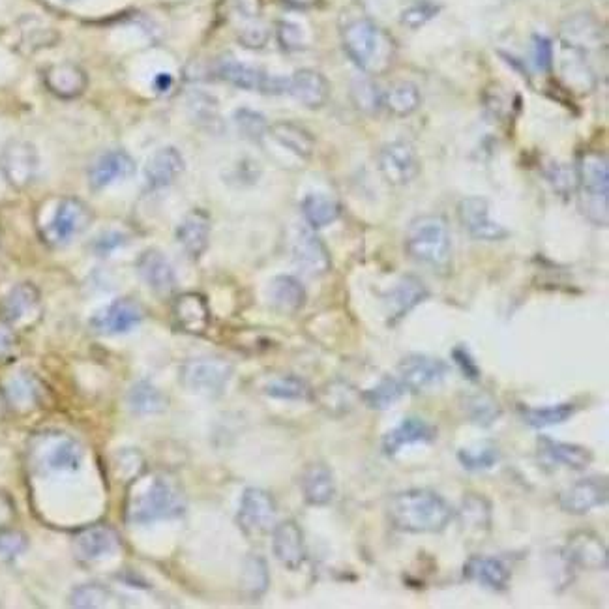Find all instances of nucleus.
Listing matches in <instances>:
<instances>
[{"label": "nucleus", "instance_id": "nucleus-1", "mask_svg": "<svg viewBox=\"0 0 609 609\" xmlns=\"http://www.w3.org/2000/svg\"><path fill=\"white\" fill-rule=\"evenodd\" d=\"M186 510V499L179 484L164 473H147L132 480L126 497L124 518L134 525L179 518Z\"/></svg>", "mask_w": 609, "mask_h": 609}, {"label": "nucleus", "instance_id": "nucleus-2", "mask_svg": "<svg viewBox=\"0 0 609 609\" xmlns=\"http://www.w3.org/2000/svg\"><path fill=\"white\" fill-rule=\"evenodd\" d=\"M388 520L402 533L439 535L454 520V508L437 491L413 488L390 499Z\"/></svg>", "mask_w": 609, "mask_h": 609}, {"label": "nucleus", "instance_id": "nucleus-3", "mask_svg": "<svg viewBox=\"0 0 609 609\" xmlns=\"http://www.w3.org/2000/svg\"><path fill=\"white\" fill-rule=\"evenodd\" d=\"M343 51L366 74L381 75L392 66L396 47L392 38L368 15L347 17L340 29Z\"/></svg>", "mask_w": 609, "mask_h": 609}, {"label": "nucleus", "instance_id": "nucleus-4", "mask_svg": "<svg viewBox=\"0 0 609 609\" xmlns=\"http://www.w3.org/2000/svg\"><path fill=\"white\" fill-rule=\"evenodd\" d=\"M581 212L589 222L606 227L609 214V162L598 150H585L576 165Z\"/></svg>", "mask_w": 609, "mask_h": 609}, {"label": "nucleus", "instance_id": "nucleus-5", "mask_svg": "<svg viewBox=\"0 0 609 609\" xmlns=\"http://www.w3.org/2000/svg\"><path fill=\"white\" fill-rule=\"evenodd\" d=\"M407 255L433 270H446L452 261V240L443 218L420 216L411 222L405 233Z\"/></svg>", "mask_w": 609, "mask_h": 609}, {"label": "nucleus", "instance_id": "nucleus-6", "mask_svg": "<svg viewBox=\"0 0 609 609\" xmlns=\"http://www.w3.org/2000/svg\"><path fill=\"white\" fill-rule=\"evenodd\" d=\"M233 377L231 362L218 357L194 358L182 368V383L195 394L216 398Z\"/></svg>", "mask_w": 609, "mask_h": 609}, {"label": "nucleus", "instance_id": "nucleus-7", "mask_svg": "<svg viewBox=\"0 0 609 609\" xmlns=\"http://www.w3.org/2000/svg\"><path fill=\"white\" fill-rule=\"evenodd\" d=\"M90 223V210L79 199L68 197L62 199L51 220L42 227V238L51 248L66 246L74 240L81 231H85Z\"/></svg>", "mask_w": 609, "mask_h": 609}, {"label": "nucleus", "instance_id": "nucleus-8", "mask_svg": "<svg viewBox=\"0 0 609 609\" xmlns=\"http://www.w3.org/2000/svg\"><path fill=\"white\" fill-rule=\"evenodd\" d=\"M32 454L44 471H77L83 461L81 445L62 433H42Z\"/></svg>", "mask_w": 609, "mask_h": 609}, {"label": "nucleus", "instance_id": "nucleus-9", "mask_svg": "<svg viewBox=\"0 0 609 609\" xmlns=\"http://www.w3.org/2000/svg\"><path fill=\"white\" fill-rule=\"evenodd\" d=\"M276 514L278 506L268 491L248 488L238 506V527L246 536L265 535L276 525Z\"/></svg>", "mask_w": 609, "mask_h": 609}, {"label": "nucleus", "instance_id": "nucleus-10", "mask_svg": "<svg viewBox=\"0 0 609 609\" xmlns=\"http://www.w3.org/2000/svg\"><path fill=\"white\" fill-rule=\"evenodd\" d=\"M420 158L407 141H392L379 150V171L392 186H407L420 175Z\"/></svg>", "mask_w": 609, "mask_h": 609}, {"label": "nucleus", "instance_id": "nucleus-11", "mask_svg": "<svg viewBox=\"0 0 609 609\" xmlns=\"http://www.w3.org/2000/svg\"><path fill=\"white\" fill-rule=\"evenodd\" d=\"M38 165V152L29 141L14 139L0 152V169L6 180L17 190L32 184L38 175Z\"/></svg>", "mask_w": 609, "mask_h": 609}, {"label": "nucleus", "instance_id": "nucleus-12", "mask_svg": "<svg viewBox=\"0 0 609 609\" xmlns=\"http://www.w3.org/2000/svg\"><path fill=\"white\" fill-rule=\"evenodd\" d=\"M563 555L566 561L574 568L591 570V572H604L608 570V546L602 536L593 531H576L568 536Z\"/></svg>", "mask_w": 609, "mask_h": 609}, {"label": "nucleus", "instance_id": "nucleus-13", "mask_svg": "<svg viewBox=\"0 0 609 609\" xmlns=\"http://www.w3.org/2000/svg\"><path fill=\"white\" fill-rule=\"evenodd\" d=\"M216 74L237 89L267 92V94H278L287 90V79L272 77L267 72L238 60H222L216 68Z\"/></svg>", "mask_w": 609, "mask_h": 609}, {"label": "nucleus", "instance_id": "nucleus-14", "mask_svg": "<svg viewBox=\"0 0 609 609\" xmlns=\"http://www.w3.org/2000/svg\"><path fill=\"white\" fill-rule=\"evenodd\" d=\"M458 218L461 225L467 229V233L476 240L486 242H497L505 240L510 231L505 225H501L490 218V205L484 197H465L458 205Z\"/></svg>", "mask_w": 609, "mask_h": 609}, {"label": "nucleus", "instance_id": "nucleus-15", "mask_svg": "<svg viewBox=\"0 0 609 609\" xmlns=\"http://www.w3.org/2000/svg\"><path fill=\"white\" fill-rule=\"evenodd\" d=\"M450 372L445 360L428 355H409L398 366L400 381L407 392H424L426 388L439 385Z\"/></svg>", "mask_w": 609, "mask_h": 609}, {"label": "nucleus", "instance_id": "nucleus-16", "mask_svg": "<svg viewBox=\"0 0 609 609\" xmlns=\"http://www.w3.org/2000/svg\"><path fill=\"white\" fill-rule=\"evenodd\" d=\"M608 480L602 476H589L574 482L559 495V506L566 514L585 516L591 510L608 503Z\"/></svg>", "mask_w": 609, "mask_h": 609}, {"label": "nucleus", "instance_id": "nucleus-17", "mask_svg": "<svg viewBox=\"0 0 609 609\" xmlns=\"http://www.w3.org/2000/svg\"><path fill=\"white\" fill-rule=\"evenodd\" d=\"M143 315V308L134 298H119L107 304L100 312L94 313L90 319V327L104 336L126 334L143 321Z\"/></svg>", "mask_w": 609, "mask_h": 609}, {"label": "nucleus", "instance_id": "nucleus-18", "mask_svg": "<svg viewBox=\"0 0 609 609\" xmlns=\"http://www.w3.org/2000/svg\"><path fill=\"white\" fill-rule=\"evenodd\" d=\"M561 40L570 51L585 57L604 47V30L593 15H572L561 29Z\"/></svg>", "mask_w": 609, "mask_h": 609}, {"label": "nucleus", "instance_id": "nucleus-19", "mask_svg": "<svg viewBox=\"0 0 609 609\" xmlns=\"http://www.w3.org/2000/svg\"><path fill=\"white\" fill-rule=\"evenodd\" d=\"M272 551L287 570L295 572L306 563V542L297 521L285 520L272 527Z\"/></svg>", "mask_w": 609, "mask_h": 609}, {"label": "nucleus", "instance_id": "nucleus-20", "mask_svg": "<svg viewBox=\"0 0 609 609\" xmlns=\"http://www.w3.org/2000/svg\"><path fill=\"white\" fill-rule=\"evenodd\" d=\"M119 535L107 525H90L74 536L75 557L81 563H96L119 550Z\"/></svg>", "mask_w": 609, "mask_h": 609}, {"label": "nucleus", "instance_id": "nucleus-21", "mask_svg": "<svg viewBox=\"0 0 609 609\" xmlns=\"http://www.w3.org/2000/svg\"><path fill=\"white\" fill-rule=\"evenodd\" d=\"M437 439V430L424 418L407 416L383 437L381 448L388 458H394L405 446L430 445Z\"/></svg>", "mask_w": 609, "mask_h": 609}, {"label": "nucleus", "instance_id": "nucleus-22", "mask_svg": "<svg viewBox=\"0 0 609 609\" xmlns=\"http://www.w3.org/2000/svg\"><path fill=\"white\" fill-rule=\"evenodd\" d=\"M293 259L304 274L313 276V278L327 274L332 267L327 246L310 229L298 231L295 242H293Z\"/></svg>", "mask_w": 609, "mask_h": 609}, {"label": "nucleus", "instance_id": "nucleus-23", "mask_svg": "<svg viewBox=\"0 0 609 609\" xmlns=\"http://www.w3.org/2000/svg\"><path fill=\"white\" fill-rule=\"evenodd\" d=\"M463 578L478 583L480 587L490 589L493 593H505L512 576L501 559L473 555L463 565Z\"/></svg>", "mask_w": 609, "mask_h": 609}, {"label": "nucleus", "instance_id": "nucleus-24", "mask_svg": "<svg viewBox=\"0 0 609 609\" xmlns=\"http://www.w3.org/2000/svg\"><path fill=\"white\" fill-rule=\"evenodd\" d=\"M135 162L124 150H109L90 165L89 182L94 190H104L109 184L132 177Z\"/></svg>", "mask_w": 609, "mask_h": 609}, {"label": "nucleus", "instance_id": "nucleus-25", "mask_svg": "<svg viewBox=\"0 0 609 609\" xmlns=\"http://www.w3.org/2000/svg\"><path fill=\"white\" fill-rule=\"evenodd\" d=\"M538 452L544 460L563 465L572 471H585L595 461L593 450H589L587 446L557 441L548 435L538 437Z\"/></svg>", "mask_w": 609, "mask_h": 609}, {"label": "nucleus", "instance_id": "nucleus-26", "mask_svg": "<svg viewBox=\"0 0 609 609\" xmlns=\"http://www.w3.org/2000/svg\"><path fill=\"white\" fill-rule=\"evenodd\" d=\"M173 317L175 325L186 332L201 336L210 327V308L207 298L199 293H184L173 304Z\"/></svg>", "mask_w": 609, "mask_h": 609}, {"label": "nucleus", "instance_id": "nucleus-27", "mask_svg": "<svg viewBox=\"0 0 609 609\" xmlns=\"http://www.w3.org/2000/svg\"><path fill=\"white\" fill-rule=\"evenodd\" d=\"M287 92L308 109H319L330 98L327 77L315 70H298L287 79Z\"/></svg>", "mask_w": 609, "mask_h": 609}, {"label": "nucleus", "instance_id": "nucleus-28", "mask_svg": "<svg viewBox=\"0 0 609 609\" xmlns=\"http://www.w3.org/2000/svg\"><path fill=\"white\" fill-rule=\"evenodd\" d=\"M137 272H139L141 280L158 295L173 293V289L177 285L175 270L164 253L158 252V250H147V252L141 253V257L137 261Z\"/></svg>", "mask_w": 609, "mask_h": 609}, {"label": "nucleus", "instance_id": "nucleus-29", "mask_svg": "<svg viewBox=\"0 0 609 609\" xmlns=\"http://www.w3.org/2000/svg\"><path fill=\"white\" fill-rule=\"evenodd\" d=\"M428 297H430V291L424 283L415 276H403L402 280L396 283L388 293V308H390L388 323L396 325L407 313L413 312L416 306L422 304Z\"/></svg>", "mask_w": 609, "mask_h": 609}, {"label": "nucleus", "instance_id": "nucleus-30", "mask_svg": "<svg viewBox=\"0 0 609 609\" xmlns=\"http://www.w3.org/2000/svg\"><path fill=\"white\" fill-rule=\"evenodd\" d=\"M300 490L306 505L327 506L334 501L336 480L325 463H312L300 476Z\"/></svg>", "mask_w": 609, "mask_h": 609}, {"label": "nucleus", "instance_id": "nucleus-31", "mask_svg": "<svg viewBox=\"0 0 609 609\" xmlns=\"http://www.w3.org/2000/svg\"><path fill=\"white\" fill-rule=\"evenodd\" d=\"M45 87L60 100H74L87 89V74L72 62L49 66L44 74Z\"/></svg>", "mask_w": 609, "mask_h": 609}, {"label": "nucleus", "instance_id": "nucleus-32", "mask_svg": "<svg viewBox=\"0 0 609 609\" xmlns=\"http://www.w3.org/2000/svg\"><path fill=\"white\" fill-rule=\"evenodd\" d=\"M210 238V216L205 210L195 208L180 222L177 240L190 259H199L207 252Z\"/></svg>", "mask_w": 609, "mask_h": 609}, {"label": "nucleus", "instance_id": "nucleus-33", "mask_svg": "<svg viewBox=\"0 0 609 609\" xmlns=\"http://www.w3.org/2000/svg\"><path fill=\"white\" fill-rule=\"evenodd\" d=\"M184 171L182 154L175 147H164L150 156L145 167V180L149 190H162L173 184Z\"/></svg>", "mask_w": 609, "mask_h": 609}, {"label": "nucleus", "instance_id": "nucleus-34", "mask_svg": "<svg viewBox=\"0 0 609 609\" xmlns=\"http://www.w3.org/2000/svg\"><path fill=\"white\" fill-rule=\"evenodd\" d=\"M578 413L576 403L563 402L555 405H544V407H529V405H518V415L523 424L535 430L553 428L568 422L572 416Z\"/></svg>", "mask_w": 609, "mask_h": 609}, {"label": "nucleus", "instance_id": "nucleus-35", "mask_svg": "<svg viewBox=\"0 0 609 609\" xmlns=\"http://www.w3.org/2000/svg\"><path fill=\"white\" fill-rule=\"evenodd\" d=\"M268 300L278 312L297 313L306 304V289L293 276H278L268 285Z\"/></svg>", "mask_w": 609, "mask_h": 609}, {"label": "nucleus", "instance_id": "nucleus-36", "mask_svg": "<svg viewBox=\"0 0 609 609\" xmlns=\"http://www.w3.org/2000/svg\"><path fill=\"white\" fill-rule=\"evenodd\" d=\"M40 306V293L32 283H21L10 291L2 302V317L8 325H17L36 312Z\"/></svg>", "mask_w": 609, "mask_h": 609}, {"label": "nucleus", "instance_id": "nucleus-37", "mask_svg": "<svg viewBox=\"0 0 609 609\" xmlns=\"http://www.w3.org/2000/svg\"><path fill=\"white\" fill-rule=\"evenodd\" d=\"M268 134L274 137V141H278L282 147L291 150L300 158H306V160L312 158L313 150H315V137L300 124L282 120V122L272 124L268 128Z\"/></svg>", "mask_w": 609, "mask_h": 609}, {"label": "nucleus", "instance_id": "nucleus-38", "mask_svg": "<svg viewBox=\"0 0 609 609\" xmlns=\"http://www.w3.org/2000/svg\"><path fill=\"white\" fill-rule=\"evenodd\" d=\"M268 583L270 576H268L267 561L261 555H250L242 566V576H240L242 595L248 600L257 602L267 593Z\"/></svg>", "mask_w": 609, "mask_h": 609}, {"label": "nucleus", "instance_id": "nucleus-39", "mask_svg": "<svg viewBox=\"0 0 609 609\" xmlns=\"http://www.w3.org/2000/svg\"><path fill=\"white\" fill-rule=\"evenodd\" d=\"M302 214L312 229H323L342 216V205L323 194H310L302 201Z\"/></svg>", "mask_w": 609, "mask_h": 609}, {"label": "nucleus", "instance_id": "nucleus-40", "mask_svg": "<svg viewBox=\"0 0 609 609\" xmlns=\"http://www.w3.org/2000/svg\"><path fill=\"white\" fill-rule=\"evenodd\" d=\"M405 387L398 377H383L377 385L364 390L360 394V400L366 403L372 411H387L394 403L400 402L405 396Z\"/></svg>", "mask_w": 609, "mask_h": 609}, {"label": "nucleus", "instance_id": "nucleus-41", "mask_svg": "<svg viewBox=\"0 0 609 609\" xmlns=\"http://www.w3.org/2000/svg\"><path fill=\"white\" fill-rule=\"evenodd\" d=\"M463 411L469 418V422H473L480 428H490L503 415V409L497 400L484 392L467 394L463 398Z\"/></svg>", "mask_w": 609, "mask_h": 609}, {"label": "nucleus", "instance_id": "nucleus-42", "mask_svg": "<svg viewBox=\"0 0 609 609\" xmlns=\"http://www.w3.org/2000/svg\"><path fill=\"white\" fill-rule=\"evenodd\" d=\"M420 102H422L420 90H418L416 85L407 83V81L396 83L383 96V107H387L394 117H409V115H413L416 109L420 107Z\"/></svg>", "mask_w": 609, "mask_h": 609}, {"label": "nucleus", "instance_id": "nucleus-43", "mask_svg": "<svg viewBox=\"0 0 609 609\" xmlns=\"http://www.w3.org/2000/svg\"><path fill=\"white\" fill-rule=\"evenodd\" d=\"M499 460H501L499 448L488 441L458 450V461H460L461 467L471 473L490 471L499 463Z\"/></svg>", "mask_w": 609, "mask_h": 609}, {"label": "nucleus", "instance_id": "nucleus-44", "mask_svg": "<svg viewBox=\"0 0 609 609\" xmlns=\"http://www.w3.org/2000/svg\"><path fill=\"white\" fill-rule=\"evenodd\" d=\"M165 405L167 402H165L164 394L145 381L137 383L128 392V407L137 415L160 413V411H164Z\"/></svg>", "mask_w": 609, "mask_h": 609}, {"label": "nucleus", "instance_id": "nucleus-45", "mask_svg": "<svg viewBox=\"0 0 609 609\" xmlns=\"http://www.w3.org/2000/svg\"><path fill=\"white\" fill-rule=\"evenodd\" d=\"M265 394L276 400H287V402H304L310 400L312 388L297 375H282L276 377L265 387Z\"/></svg>", "mask_w": 609, "mask_h": 609}, {"label": "nucleus", "instance_id": "nucleus-46", "mask_svg": "<svg viewBox=\"0 0 609 609\" xmlns=\"http://www.w3.org/2000/svg\"><path fill=\"white\" fill-rule=\"evenodd\" d=\"M4 392H6L8 403L19 411H30L36 407V403L40 402V388H38L36 379H32L25 373L14 377Z\"/></svg>", "mask_w": 609, "mask_h": 609}, {"label": "nucleus", "instance_id": "nucleus-47", "mask_svg": "<svg viewBox=\"0 0 609 609\" xmlns=\"http://www.w3.org/2000/svg\"><path fill=\"white\" fill-rule=\"evenodd\" d=\"M460 516L467 529L488 531L491 527L490 501L484 499L482 495L469 493L461 503Z\"/></svg>", "mask_w": 609, "mask_h": 609}, {"label": "nucleus", "instance_id": "nucleus-48", "mask_svg": "<svg viewBox=\"0 0 609 609\" xmlns=\"http://www.w3.org/2000/svg\"><path fill=\"white\" fill-rule=\"evenodd\" d=\"M351 94H353V102L358 109L368 115H375L383 107L385 92H381V89L372 81H355Z\"/></svg>", "mask_w": 609, "mask_h": 609}, {"label": "nucleus", "instance_id": "nucleus-49", "mask_svg": "<svg viewBox=\"0 0 609 609\" xmlns=\"http://www.w3.org/2000/svg\"><path fill=\"white\" fill-rule=\"evenodd\" d=\"M109 600H111L109 589L98 583L81 585L70 596V604L74 608H104L109 604Z\"/></svg>", "mask_w": 609, "mask_h": 609}, {"label": "nucleus", "instance_id": "nucleus-50", "mask_svg": "<svg viewBox=\"0 0 609 609\" xmlns=\"http://www.w3.org/2000/svg\"><path fill=\"white\" fill-rule=\"evenodd\" d=\"M439 10H441V6L435 4L433 0H416L403 10L400 21L409 29H420L439 14Z\"/></svg>", "mask_w": 609, "mask_h": 609}, {"label": "nucleus", "instance_id": "nucleus-51", "mask_svg": "<svg viewBox=\"0 0 609 609\" xmlns=\"http://www.w3.org/2000/svg\"><path fill=\"white\" fill-rule=\"evenodd\" d=\"M546 177L550 179L551 186L559 194L572 195L578 190L576 169H568L563 164H551L550 169H546Z\"/></svg>", "mask_w": 609, "mask_h": 609}, {"label": "nucleus", "instance_id": "nucleus-52", "mask_svg": "<svg viewBox=\"0 0 609 609\" xmlns=\"http://www.w3.org/2000/svg\"><path fill=\"white\" fill-rule=\"evenodd\" d=\"M27 548V536L12 529L0 531V563L14 561Z\"/></svg>", "mask_w": 609, "mask_h": 609}, {"label": "nucleus", "instance_id": "nucleus-53", "mask_svg": "<svg viewBox=\"0 0 609 609\" xmlns=\"http://www.w3.org/2000/svg\"><path fill=\"white\" fill-rule=\"evenodd\" d=\"M452 360L460 368V372L463 373V377L467 381L478 383L482 379V370H480L478 362H476L475 357L471 355V351L465 345H456L452 349Z\"/></svg>", "mask_w": 609, "mask_h": 609}, {"label": "nucleus", "instance_id": "nucleus-54", "mask_svg": "<svg viewBox=\"0 0 609 609\" xmlns=\"http://www.w3.org/2000/svg\"><path fill=\"white\" fill-rule=\"evenodd\" d=\"M240 132L250 137V139H259L261 135L267 132V120L263 119L259 113L250 111V109H240L235 115Z\"/></svg>", "mask_w": 609, "mask_h": 609}, {"label": "nucleus", "instance_id": "nucleus-55", "mask_svg": "<svg viewBox=\"0 0 609 609\" xmlns=\"http://www.w3.org/2000/svg\"><path fill=\"white\" fill-rule=\"evenodd\" d=\"M278 42L287 51H298V49L304 47V34H302V30L295 23L282 21L278 25Z\"/></svg>", "mask_w": 609, "mask_h": 609}, {"label": "nucleus", "instance_id": "nucleus-56", "mask_svg": "<svg viewBox=\"0 0 609 609\" xmlns=\"http://www.w3.org/2000/svg\"><path fill=\"white\" fill-rule=\"evenodd\" d=\"M238 42L248 49H261L268 42L267 27L261 23H250L238 32Z\"/></svg>", "mask_w": 609, "mask_h": 609}, {"label": "nucleus", "instance_id": "nucleus-57", "mask_svg": "<svg viewBox=\"0 0 609 609\" xmlns=\"http://www.w3.org/2000/svg\"><path fill=\"white\" fill-rule=\"evenodd\" d=\"M533 55H535L536 68L542 70V72H550L551 64H553V45H551L550 38L535 36L533 38Z\"/></svg>", "mask_w": 609, "mask_h": 609}, {"label": "nucleus", "instance_id": "nucleus-58", "mask_svg": "<svg viewBox=\"0 0 609 609\" xmlns=\"http://www.w3.org/2000/svg\"><path fill=\"white\" fill-rule=\"evenodd\" d=\"M15 347H17V340H15L14 330L6 321L0 323V362L14 357Z\"/></svg>", "mask_w": 609, "mask_h": 609}, {"label": "nucleus", "instance_id": "nucleus-59", "mask_svg": "<svg viewBox=\"0 0 609 609\" xmlns=\"http://www.w3.org/2000/svg\"><path fill=\"white\" fill-rule=\"evenodd\" d=\"M14 520V505L6 495H0V531Z\"/></svg>", "mask_w": 609, "mask_h": 609}, {"label": "nucleus", "instance_id": "nucleus-60", "mask_svg": "<svg viewBox=\"0 0 609 609\" xmlns=\"http://www.w3.org/2000/svg\"><path fill=\"white\" fill-rule=\"evenodd\" d=\"M8 398H6V392L0 388V420L6 416V411H8Z\"/></svg>", "mask_w": 609, "mask_h": 609}]
</instances>
